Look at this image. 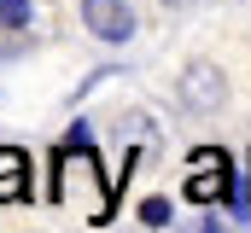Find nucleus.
Returning <instances> with one entry per match:
<instances>
[{
  "mask_svg": "<svg viewBox=\"0 0 251 233\" xmlns=\"http://www.w3.org/2000/svg\"><path fill=\"white\" fill-rule=\"evenodd\" d=\"M164 6H193V0H164Z\"/></svg>",
  "mask_w": 251,
  "mask_h": 233,
  "instance_id": "8",
  "label": "nucleus"
},
{
  "mask_svg": "<svg viewBox=\"0 0 251 233\" xmlns=\"http://www.w3.org/2000/svg\"><path fill=\"white\" fill-rule=\"evenodd\" d=\"M187 198H193V204H216V198H234V169H228V158H222L216 146H204V152H193ZM234 210H246V204L234 198Z\"/></svg>",
  "mask_w": 251,
  "mask_h": 233,
  "instance_id": "2",
  "label": "nucleus"
},
{
  "mask_svg": "<svg viewBox=\"0 0 251 233\" xmlns=\"http://www.w3.org/2000/svg\"><path fill=\"white\" fill-rule=\"evenodd\" d=\"M82 23L100 41H128L134 35V6L128 0H82Z\"/></svg>",
  "mask_w": 251,
  "mask_h": 233,
  "instance_id": "3",
  "label": "nucleus"
},
{
  "mask_svg": "<svg viewBox=\"0 0 251 233\" xmlns=\"http://www.w3.org/2000/svg\"><path fill=\"white\" fill-rule=\"evenodd\" d=\"M204 233H222V228H204Z\"/></svg>",
  "mask_w": 251,
  "mask_h": 233,
  "instance_id": "9",
  "label": "nucleus"
},
{
  "mask_svg": "<svg viewBox=\"0 0 251 233\" xmlns=\"http://www.w3.org/2000/svg\"><path fill=\"white\" fill-rule=\"evenodd\" d=\"M140 222H146V228H170V204H164V198H146V204H140Z\"/></svg>",
  "mask_w": 251,
  "mask_h": 233,
  "instance_id": "7",
  "label": "nucleus"
},
{
  "mask_svg": "<svg viewBox=\"0 0 251 233\" xmlns=\"http://www.w3.org/2000/svg\"><path fill=\"white\" fill-rule=\"evenodd\" d=\"M181 99H187V105H199V111H216V105L228 99L222 70H216V64H193L187 76H181Z\"/></svg>",
  "mask_w": 251,
  "mask_h": 233,
  "instance_id": "4",
  "label": "nucleus"
},
{
  "mask_svg": "<svg viewBox=\"0 0 251 233\" xmlns=\"http://www.w3.org/2000/svg\"><path fill=\"white\" fill-rule=\"evenodd\" d=\"M29 198V158L18 146H0V204Z\"/></svg>",
  "mask_w": 251,
  "mask_h": 233,
  "instance_id": "5",
  "label": "nucleus"
},
{
  "mask_svg": "<svg viewBox=\"0 0 251 233\" xmlns=\"http://www.w3.org/2000/svg\"><path fill=\"white\" fill-rule=\"evenodd\" d=\"M53 198H59V204H88V222H94V228H100V222H111V192L100 186L94 140H88V146L64 140V152H59V169H53Z\"/></svg>",
  "mask_w": 251,
  "mask_h": 233,
  "instance_id": "1",
  "label": "nucleus"
},
{
  "mask_svg": "<svg viewBox=\"0 0 251 233\" xmlns=\"http://www.w3.org/2000/svg\"><path fill=\"white\" fill-rule=\"evenodd\" d=\"M0 23L6 29H24L29 23V0H0Z\"/></svg>",
  "mask_w": 251,
  "mask_h": 233,
  "instance_id": "6",
  "label": "nucleus"
}]
</instances>
